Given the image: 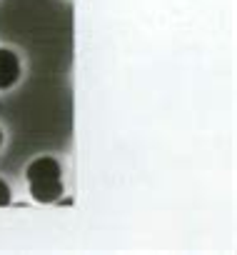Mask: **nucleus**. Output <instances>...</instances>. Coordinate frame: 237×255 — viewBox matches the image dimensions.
Segmentation results:
<instances>
[{
	"instance_id": "1",
	"label": "nucleus",
	"mask_w": 237,
	"mask_h": 255,
	"mask_svg": "<svg viewBox=\"0 0 237 255\" xmlns=\"http://www.w3.org/2000/svg\"><path fill=\"white\" fill-rule=\"evenodd\" d=\"M28 185L30 195L38 203H55L63 195L60 163L55 158H38L28 165Z\"/></svg>"
},
{
	"instance_id": "2",
	"label": "nucleus",
	"mask_w": 237,
	"mask_h": 255,
	"mask_svg": "<svg viewBox=\"0 0 237 255\" xmlns=\"http://www.w3.org/2000/svg\"><path fill=\"white\" fill-rule=\"evenodd\" d=\"M18 78H20V60H18V55L13 50L0 48V90L15 85Z\"/></svg>"
},
{
	"instance_id": "3",
	"label": "nucleus",
	"mask_w": 237,
	"mask_h": 255,
	"mask_svg": "<svg viewBox=\"0 0 237 255\" xmlns=\"http://www.w3.org/2000/svg\"><path fill=\"white\" fill-rule=\"evenodd\" d=\"M10 203V188L5 180H0V208H5Z\"/></svg>"
},
{
	"instance_id": "4",
	"label": "nucleus",
	"mask_w": 237,
	"mask_h": 255,
	"mask_svg": "<svg viewBox=\"0 0 237 255\" xmlns=\"http://www.w3.org/2000/svg\"><path fill=\"white\" fill-rule=\"evenodd\" d=\"M0 143H3V133H0Z\"/></svg>"
}]
</instances>
